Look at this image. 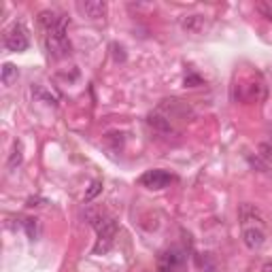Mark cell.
Instances as JSON below:
<instances>
[{
  "label": "cell",
  "instance_id": "1",
  "mask_svg": "<svg viewBox=\"0 0 272 272\" xmlns=\"http://www.w3.org/2000/svg\"><path fill=\"white\" fill-rule=\"evenodd\" d=\"M66 26H68V17L62 15V22L56 26V28L47 30V39H45V43H47L49 56H53V58H66L72 51L70 41L66 36Z\"/></svg>",
  "mask_w": 272,
  "mask_h": 272
},
{
  "label": "cell",
  "instance_id": "2",
  "mask_svg": "<svg viewBox=\"0 0 272 272\" xmlns=\"http://www.w3.org/2000/svg\"><path fill=\"white\" fill-rule=\"evenodd\" d=\"M96 232H98V242L94 247V255H104V253L111 251L115 236H117V221L111 219V217H98V219L92 223Z\"/></svg>",
  "mask_w": 272,
  "mask_h": 272
},
{
  "label": "cell",
  "instance_id": "3",
  "mask_svg": "<svg viewBox=\"0 0 272 272\" xmlns=\"http://www.w3.org/2000/svg\"><path fill=\"white\" fill-rule=\"evenodd\" d=\"M5 45H7L9 51H15V53L28 49V45H30L28 32H26V28H24L22 22H15L11 28L7 30V34H5Z\"/></svg>",
  "mask_w": 272,
  "mask_h": 272
},
{
  "label": "cell",
  "instance_id": "4",
  "mask_svg": "<svg viewBox=\"0 0 272 272\" xmlns=\"http://www.w3.org/2000/svg\"><path fill=\"white\" fill-rule=\"evenodd\" d=\"M183 261H185V253L181 249H177V247H172V249L164 251L160 255L158 272H177L181 266H183Z\"/></svg>",
  "mask_w": 272,
  "mask_h": 272
},
{
  "label": "cell",
  "instance_id": "5",
  "mask_svg": "<svg viewBox=\"0 0 272 272\" xmlns=\"http://www.w3.org/2000/svg\"><path fill=\"white\" fill-rule=\"evenodd\" d=\"M172 181V175H168L166 170H149L141 177V185L149 189H164Z\"/></svg>",
  "mask_w": 272,
  "mask_h": 272
},
{
  "label": "cell",
  "instance_id": "6",
  "mask_svg": "<svg viewBox=\"0 0 272 272\" xmlns=\"http://www.w3.org/2000/svg\"><path fill=\"white\" fill-rule=\"evenodd\" d=\"M77 9L89 20H100L106 13V3H102V0H85V3H79Z\"/></svg>",
  "mask_w": 272,
  "mask_h": 272
},
{
  "label": "cell",
  "instance_id": "7",
  "mask_svg": "<svg viewBox=\"0 0 272 272\" xmlns=\"http://www.w3.org/2000/svg\"><path fill=\"white\" fill-rule=\"evenodd\" d=\"M242 240H244V244H247L249 249H259L261 244H264V240H266V236H264V232H261L259 228H244L242 230Z\"/></svg>",
  "mask_w": 272,
  "mask_h": 272
},
{
  "label": "cell",
  "instance_id": "8",
  "mask_svg": "<svg viewBox=\"0 0 272 272\" xmlns=\"http://www.w3.org/2000/svg\"><path fill=\"white\" fill-rule=\"evenodd\" d=\"M181 28L192 34H198L206 28V20H204V15H185L181 20Z\"/></svg>",
  "mask_w": 272,
  "mask_h": 272
},
{
  "label": "cell",
  "instance_id": "9",
  "mask_svg": "<svg viewBox=\"0 0 272 272\" xmlns=\"http://www.w3.org/2000/svg\"><path fill=\"white\" fill-rule=\"evenodd\" d=\"M39 22H41V26L45 30H53L62 22V15H58L56 11H41L39 13Z\"/></svg>",
  "mask_w": 272,
  "mask_h": 272
},
{
  "label": "cell",
  "instance_id": "10",
  "mask_svg": "<svg viewBox=\"0 0 272 272\" xmlns=\"http://www.w3.org/2000/svg\"><path fill=\"white\" fill-rule=\"evenodd\" d=\"M147 123L151 125V128L160 130V132H168V130H170V121H168V117L160 115V113H151V115L147 117Z\"/></svg>",
  "mask_w": 272,
  "mask_h": 272
},
{
  "label": "cell",
  "instance_id": "11",
  "mask_svg": "<svg viewBox=\"0 0 272 272\" xmlns=\"http://www.w3.org/2000/svg\"><path fill=\"white\" fill-rule=\"evenodd\" d=\"M0 79H3V85H13V81H17V68L13 64H7L3 66V75H0Z\"/></svg>",
  "mask_w": 272,
  "mask_h": 272
},
{
  "label": "cell",
  "instance_id": "12",
  "mask_svg": "<svg viewBox=\"0 0 272 272\" xmlns=\"http://www.w3.org/2000/svg\"><path fill=\"white\" fill-rule=\"evenodd\" d=\"M22 145L20 143H17L15 145V149H13V153H11V158H9V168H11V170H15L17 166H20L22 164Z\"/></svg>",
  "mask_w": 272,
  "mask_h": 272
},
{
  "label": "cell",
  "instance_id": "13",
  "mask_svg": "<svg viewBox=\"0 0 272 272\" xmlns=\"http://www.w3.org/2000/svg\"><path fill=\"white\" fill-rule=\"evenodd\" d=\"M24 228H26V232H28V236L32 240L39 238V221L36 219H24Z\"/></svg>",
  "mask_w": 272,
  "mask_h": 272
},
{
  "label": "cell",
  "instance_id": "14",
  "mask_svg": "<svg viewBox=\"0 0 272 272\" xmlns=\"http://www.w3.org/2000/svg\"><path fill=\"white\" fill-rule=\"evenodd\" d=\"M100 192H102V181H94V183L89 185V189L85 192V202H92Z\"/></svg>",
  "mask_w": 272,
  "mask_h": 272
},
{
  "label": "cell",
  "instance_id": "15",
  "mask_svg": "<svg viewBox=\"0 0 272 272\" xmlns=\"http://www.w3.org/2000/svg\"><path fill=\"white\" fill-rule=\"evenodd\" d=\"M34 94L39 96V98H43V100H47L49 104H56V102H58V98L53 96V94H49V92H45L43 87H34Z\"/></svg>",
  "mask_w": 272,
  "mask_h": 272
},
{
  "label": "cell",
  "instance_id": "16",
  "mask_svg": "<svg viewBox=\"0 0 272 272\" xmlns=\"http://www.w3.org/2000/svg\"><path fill=\"white\" fill-rule=\"evenodd\" d=\"M113 56H115L117 62H123V60H125V53H123L121 45H113Z\"/></svg>",
  "mask_w": 272,
  "mask_h": 272
},
{
  "label": "cell",
  "instance_id": "17",
  "mask_svg": "<svg viewBox=\"0 0 272 272\" xmlns=\"http://www.w3.org/2000/svg\"><path fill=\"white\" fill-rule=\"evenodd\" d=\"M202 83V79L198 77V75H187L185 77V85H189V87H196V85H200Z\"/></svg>",
  "mask_w": 272,
  "mask_h": 272
},
{
  "label": "cell",
  "instance_id": "18",
  "mask_svg": "<svg viewBox=\"0 0 272 272\" xmlns=\"http://www.w3.org/2000/svg\"><path fill=\"white\" fill-rule=\"evenodd\" d=\"M47 204V200H43V198H28V206H43Z\"/></svg>",
  "mask_w": 272,
  "mask_h": 272
},
{
  "label": "cell",
  "instance_id": "19",
  "mask_svg": "<svg viewBox=\"0 0 272 272\" xmlns=\"http://www.w3.org/2000/svg\"><path fill=\"white\" fill-rule=\"evenodd\" d=\"M259 151H261V156H264L266 160H272V149L268 147V145H261Z\"/></svg>",
  "mask_w": 272,
  "mask_h": 272
},
{
  "label": "cell",
  "instance_id": "20",
  "mask_svg": "<svg viewBox=\"0 0 272 272\" xmlns=\"http://www.w3.org/2000/svg\"><path fill=\"white\" fill-rule=\"evenodd\" d=\"M261 272H272V264H266L264 268H261Z\"/></svg>",
  "mask_w": 272,
  "mask_h": 272
}]
</instances>
